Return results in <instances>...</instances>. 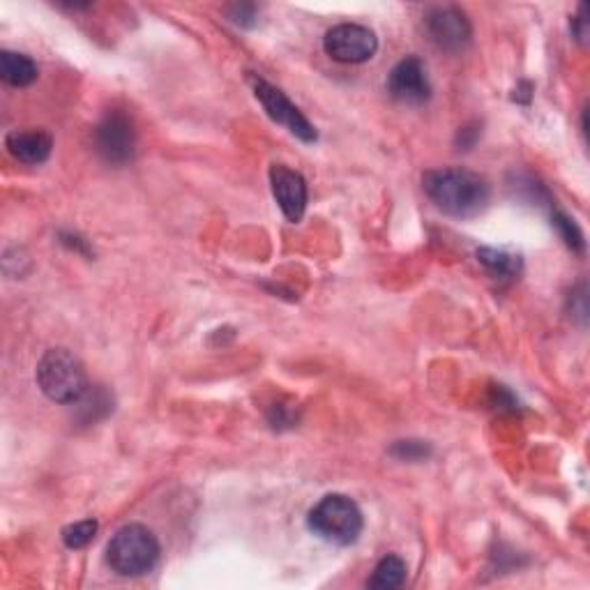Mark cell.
Wrapping results in <instances>:
<instances>
[{
  "label": "cell",
  "instance_id": "obj_3",
  "mask_svg": "<svg viewBox=\"0 0 590 590\" xmlns=\"http://www.w3.org/2000/svg\"><path fill=\"white\" fill-rule=\"evenodd\" d=\"M312 533L321 540L339 547L353 544L362 533V512L344 493H330L321 499L307 519Z\"/></svg>",
  "mask_w": 590,
  "mask_h": 590
},
{
  "label": "cell",
  "instance_id": "obj_11",
  "mask_svg": "<svg viewBox=\"0 0 590 590\" xmlns=\"http://www.w3.org/2000/svg\"><path fill=\"white\" fill-rule=\"evenodd\" d=\"M6 146L14 160L23 164H42L49 160L53 139L47 132L30 130V132H10L6 139Z\"/></svg>",
  "mask_w": 590,
  "mask_h": 590
},
{
  "label": "cell",
  "instance_id": "obj_8",
  "mask_svg": "<svg viewBox=\"0 0 590 590\" xmlns=\"http://www.w3.org/2000/svg\"><path fill=\"white\" fill-rule=\"evenodd\" d=\"M388 90H390V96L401 104L420 107L429 102L431 86H429L422 60L411 56V58H403L401 63H397L394 70L390 72Z\"/></svg>",
  "mask_w": 590,
  "mask_h": 590
},
{
  "label": "cell",
  "instance_id": "obj_7",
  "mask_svg": "<svg viewBox=\"0 0 590 590\" xmlns=\"http://www.w3.org/2000/svg\"><path fill=\"white\" fill-rule=\"evenodd\" d=\"M96 143L102 158L111 164H126L134 158V126L122 111H109L96 132Z\"/></svg>",
  "mask_w": 590,
  "mask_h": 590
},
{
  "label": "cell",
  "instance_id": "obj_10",
  "mask_svg": "<svg viewBox=\"0 0 590 590\" xmlns=\"http://www.w3.org/2000/svg\"><path fill=\"white\" fill-rule=\"evenodd\" d=\"M427 30L431 40L446 51H461L471 42V23L463 12L454 8H439L427 14Z\"/></svg>",
  "mask_w": 590,
  "mask_h": 590
},
{
  "label": "cell",
  "instance_id": "obj_14",
  "mask_svg": "<svg viewBox=\"0 0 590 590\" xmlns=\"http://www.w3.org/2000/svg\"><path fill=\"white\" fill-rule=\"evenodd\" d=\"M478 261L493 274V277H517L521 272V259L506 252V250H491V247H482L478 250Z\"/></svg>",
  "mask_w": 590,
  "mask_h": 590
},
{
  "label": "cell",
  "instance_id": "obj_12",
  "mask_svg": "<svg viewBox=\"0 0 590 590\" xmlns=\"http://www.w3.org/2000/svg\"><path fill=\"white\" fill-rule=\"evenodd\" d=\"M0 77L14 88H26L38 79V66L23 53L3 51L0 53Z\"/></svg>",
  "mask_w": 590,
  "mask_h": 590
},
{
  "label": "cell",
  "instance_id": "obj_13",
  "mask_svg": "<svg viewBox=\"0 0 590 590\" xmlns=\"http://www.w3.org/2000/svg\"><path fill=\"white\" fill-rule=\"evenodd\" d=\"M407 572H409L407 563H403L399 556H386L383 561L377 566L374 574H371V579L367 581V586L374 590H392V588L403 586V581H407Z\"/></svg>",
  "mask_w": 590,
  "mask_h": 590
},
{
  "label": "cell",
  "instance_id": "obj_1",
  "mask_svg": "<svg viewBox=\"0 0 590 590\" xmlns=\"http://www.w3.org/2000/svg\"><path fill=\"white\" fill-rule=\"evenodd\" d=\"M424 192L443 212L469 217L484 208L489 199L487 182L466 169H433L422 178Z\"/></svg>",
  "mask_w": 590,
  "mask_h": 590
},
{
  "label": "cell",
  "instance_id": "obj_15",
  "mask_svg": "<svg viewBox=\"0 0 590 590\" xmlns=\"http://www.w3.org/2000/svg\"><path fill=\"white\" fill-rule=\"evenodd\" d=\"M98 533V521L96 519H86V521H77L72 526H68L63 531V542L70 549H83L86 544L92 542Z\"/></svg>",
  "mask_w": 590,
  "mask_h": 590
},
{
  "label": "cell",
  "instance_id": "obj_6",
  "mask_svg": "<svg viewBox=\"0 0 590 590\" xmlns=\"http://www.w3.org/2000/svg\"><path fill=\"white\" fill-rule=\"evenodd\" d=\"M323 49L332 60H339V63L358 66L374 58L379 40L374 36V30H369L367 26L341 23L328 30L323 38Z\"/></svg>",
  "mask_w": 590,
  "mask_h": 590
},
{
  "label": "cell",
  "instance_id": "obj_9",
  "mask_svg": "<svg viewBox=\"0 0 590 590\" xmlns=\"http://www.w3.org/2000/svg\"><path fill=\"white\" fill-rule=\"evenodd\" d=\"M270 184H272V194L282 208L284 217L289 222H300L302 214L307 210V182L304 178L284 167V164H274L270 169Z\"/></svg>",
  "mask_w": 590,
  "mask_h": 590
},
{
  "label": "cell",
  "instance_id": "obj_4",
  "mask_svg": "<svg viewBox=\"0 0 590 590\" xmlns=\"http://www.w3.org/2000/svg\"><path fill=\"white\" fill-rule=\"evenodd\" d=\"M38 386L56 403H77L86 390V371L68 349H51L38 362Z\"/></svg>",
  "mask_w": 590,
  "mask_h": 590
},
{
  "label": "cell",
  "instance_id": "obj_2",
  "mask_svg": "<svg viewBox=\"0 0 590 590\" xmlns=\"http://www.w3.org/2000/svg\"><path fill=\"white\" fill-rule=\"evenodd\" d=\"M160 561V542L141 523L122 526L107 547V563L120 577L148 574Z\"/></svg>",
  "mask_w": 590,
  "mask_h": 590
},
{
  "label": "cell",
  "instance_id": "obj_17",
  "mask_svg": "<svg viewBox=\"0 0 590 590\" xmlns=\"http://www.w3.org/2000/svg\"><path fill=\"white\" fill-rule=\"evenodd\" d=\"M392 454L401 461H420V459H427L431 454V448L422 441H399L392 448Z\"/></svg>",
  "mask_w": 590,
  "mask_h": 590
},
{
  "label": "cell",
  "instance_id": "obj_19",
  "mask_svg": "<svg viewBox=\"0 0 590 590\" xmlns=\"http://www.w3.org/2000/svg\"><path fill=\"white\" fill-rule=\"evenodd\" d=\"M233 21L238 26H254L257 19H254V8L252 6H236L233 8Z\"/></svg>",
  "mask_w": 590,
  "mask_h": 590
},
{
  "label": "cell",
  "instance_id": "obj_18",
  "mask_svg": "<svg viewBox=\"0 0 590 590\" xmlns=\"http://www.w3.org/2000/svg\"><path fill=\"white\" fill-rule=\"evenodd\" d=\"M572 30H574V36L581 44L588 42V6H581L579 8V14L577 19L572 21Z\"/></svg>",
  "mask_w": 590,
  "mask_h": 590
},
{
  "label": "cell",
  "instance_id": "obj_16",
  "mask_svg": "<svg viewBox=\"0 0 590 590\" xmlns=\"http://www.w3.org/2000/svg\"><path fill=\"white\" fill-rule=\"evenodd\" d=\"M553 227L558 229V233H561V238L566 240V244L570 247V250H574V252H583V236H581L579 227L570 220L568 214L556 212V214H553Z\"/></svg>",
  "mask_w": 590,
  "mask_h": 590
},
{
  "label": "cell",
  "instance_id": "obj_5",
  "mask_svg": "<svg viewBox=\"0 0 590 590\" xmlns=\"http://www.w3.org/2000/svg\"><path fill=\"white\" fill-rule=\"evenodd\" d=\"M250 83L254 88V96L257 100L263 104V109L268 111V116L279 122V126H284L291 134H296L298 139H302L304 143H314L317 141V130L312 122L304 118V113L284 96L282 90L277 86L268 83L266 79L252 74Z\"/></svg>",
  "mask_w": 590,
  "mask_h": 590
}]
</instances>
